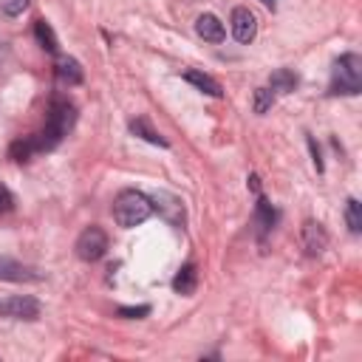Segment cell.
Returning a JSON list of instances; mask_svg holds the SVG:
<instances>
[{"label":"cell","mask_w":362,"mask_h":362,"mask_svg":"<svg viewBox=\"0 0 362 362\" xmlns=\"http://www.w3.org/2000/svg\"><path fill=\"white\" fill-rule=\"evenodd\" d=\"M76 122V107L68 102V99H54L51 107H48V119H45V127L25 136V139H17L11 147H8V158L14 161H28L31 156L37 153H48L54 150L65 136L68 130L74 127Z\"/></svg>","instance_id":"obj_1"},{"label":"cell","mask_w":362,"mask_h":362,"mask_svg":"<svg viewBox=\"0 0 362 362\" xmlns=\"http://www.w3.org/2000/svg\"><path fill=\"white\" fill-rule=\"evenodd\" d=\"M150 215H153V198H147L139 189H124L113 201V221L122 229H133V226L144 223Z\"/></svg>","instance_id":"obj_2"},{"label":"cell","mask_w":362,"mask_h":362,"mask_svg":"<svg viewBox=\"0 0 362 362\" xmlns=\"http://www.w3.org/2000/svg\"><path fill=\"white\" fill-rule=\"evenodd\" d=\"M334 96H356L362 90V57L342 54L331 68V88Z\"/></svg>","instance_id":"obj_3"},{"label":"cell","mask_w":362,"mask_h":362,"mask_svg":"<svg viewBox=\"0 0 362 362\" xmlns=\"http://www.w3.org/2000/svg\"><path fill=\"white\" fill-rule=\"evenodd\" d=\"M107 252V235L99 226H85L76 238V257L85 263H96Z\"/></svg>","instance_id":"obj_4"},{"label":"cell","mask_w":362,"mask_h":362,"mask_svg":"<svg viewBox=\"0 0 362 362\" xmlns=\"http://www.w3.org/2000/svg\"><path fill=\"white\" fill-rule=\"evenodd\" d=\"M0 317L3 320H37L40 317V303L28 294H14L0 300Z\"/></svg>","instance_id":"obj_5"},{"label":"cell","mask_w":362,"mask_h":362,"mask_svg":"<svg viewBox=\"0 0 362 362\" xmlns=\"http://www.w3.org/2000/svg\"><path fill=\"white\" fill-rule=\"evenodd\" d=\"M229 25H232V37H235L238 42H243V45L252 42L255 34H257V17H255L249 8H243V6H238V8L232 11Z\"/></svg>","instance_id":"obj_6"},{"label":"cell","mask_w":362,"mask_h":362,"mask_svg":"<svg viewBox=\"0 0 362 362\" xmlns=\"http://www.w3.org/2000/svg\"><path fill=\"white\" fill-rule=\"evenodd\" d=\"M0 280H11V283H34V280H42V272H37V269H31V266H23V263H17L14 257L0 255Z\"/></svg>","instance_id":"obj_7"},{"label":"cell","mask_w":362,"mask_h":362,"mask_svg":"<svg viewBox=\"0 0 362 362\" xmlns=\"http://www.w3.org/2000/svg\"><path fill=\"white\" fill-rule=\"evenodd\" d=\"M54 74H57V79L62 82V85H79L82 79H85V74H82V65L74 59V57H59L57 59V65H54Z\"/></svg>","instance_id":"obj_8"},{"label":"cell","mask_w":362,"mask_h":362,"mask_svg":"<svg viewBox=\"0 0 362 362\" xmlns=\"http://www.w3.org/2000/svg\"><path fill=\"white\" fill-rule=\"evenodd\" d=\"M195 288H198V266H195V263H187V266H181V269L175 272V277H173V291L189 297V294H195Z\"/></svg>","instance_id":"obj_9"},{"label":"cell","mask_w":362,"mask_h":362,"mask_svg":"<svg viewBox=\"0 0 362 362\" xmlns=\"http://www.w3.org/2000/svg\"><path fill=\"white\" fill-rule=\"evenodd\" d=\"M195 31H198V37H204L206 42H221V40L226 37V28H223V23H221L215 14H201V17L195 20Z\"/></svg>","instance_id":"obj_10"},{"label":"cell","mask_w":362,"mask_h":362,"mask_svg":"<svg viewBox=\"0 0 362 362\" xmlns=\"http://www.w3.org/2000/svg\"><path fill=\"white\" fill-rule=\"evenodd\" d=\"M303 240H305L308 255H320V252L328 246L325 229H322L320 223H314V221H305V223H303Z\"/></svg>","instance_id":"obj_11"},{"label":"cell","mask_w":362,"mask_h":362,"mask_svg":"<svg viewBox=\"0 0 362 362\" xmlns=\"http://www.w3.org/2000/svg\"><path fill=\"white\" fill-rule=\"evenodd\" d=\"M130 133L139 136V139H144V141H150V144H156V147H167V139H164V136H161L144 116L130 119Z\"/></svg>","instance_id":"obj_12"},{"label":"cell","mask_w":362,"mask_h":362,"mask_svg":"<svg viewBox=\"0 0 362 362\" xmlns=\"http://www.w3.org/2000/svg\"><path fill=\"white\" fill-rule=\"evenodd\" d=\"M255 223H257V232L260 235L272 232V226L277 223V209L263 195H257V204H255Z\"/></svg>","instance_id":"obj_13"},{"label":"cell","mask_w":362,"mask_h":362,"mask_svg":"<svg viewBox=\"0 0 362 362\" xmlns=\"http://www.w3.org/2000/svg\"><path fill=\"white\" fill-rule=\"evenodd\" d=\"M297 74L294 71H288V68H277V71H272V76H269V90L272 93H291L294 88H297Z\"/></svg>","instance_id":"obj_14"},{"label":"cell","mask_w":362,"mask_h":362,"mask_svg":"<svg viewBox=\"0 0 362 362\" xmlns=\"http://www.w3.org/2000/svg\"><path fill=\"white\" fill-rule=\"evenodd\" d=\"M184 79H187L189 85H195V88H198L201 93H206V96H215V99H218V96H223L221 85H218V82H215L209 74H201V71H187V74H184Z\"/></svg>","instance_id":"obj_15"},{"label":"cell","mask_w":362,"mask_h":362,"mask_svg":"<svg viewBox=\"0 0 362 362\" xmlns=\"http://www.w3.org/2000/svg\"><path fill=\"white\" fill-rule=\"evenodd\" d=\"M34 37H37V42L48 51V54H57V48H59V42H57V34H54V28L45 23V20H37L34 23Z\"/></svg>","instance_id":"obj_16"},{"label":"cell","mask_w":362,"mask_h":362,"mask_svg":"<svg viewBox=\"0 0 362 362\" xmlns=\"http://www.w3.org/2000/svg\"><path fill=\"white\" fill-rule=\"evenodd\" d=\"M345 223L354 235L362 232V204L356 198H348V204H345Z\"/></svg>","instance_id":"obj_17"},{"label":"cell","mask_w":362,"mask_h":362,"mask_svg":"<svg viewBox=\"0 0 362 362\" xmlns=\"http://www.w3.org/2000/svg\"><path fill=\"white\" fill-rule=\"evenodd\" d=\"M272 105H274V93H272L269 88H257V90H255V105H252L255 113H266Z\"/></svg>","instance_id":"obj_18"},{"label":"cell","mask_w":362,"mask_h":362,"mask_svg":"<svg viewBox=\"0 0 362 362\" xmlns=\"http://www.w3.org/2000/svg\"><path fill=\"white\" fill-rule=\"evenodd\" d=\"M150 314V305H122L116 308V317L122 320H139V317H147Z\"/></svg>","instance_id":"obj_19"},{"label":"cell","mask_w":362,"mask_h":362,"mask_svg":"<svg viewBox=\"0 0 362 362\" xmlns=\"http://www.w3.org/2000/svg\"><path fill=\"white\" fill-rule=\"evenodd\" d=\"M28 6H31V0H0V8H3V14H8V17H20Z\"/></svg>","instance_id":"obj_20"},{"label":"cell","mask_w":362,"mask_h":362,"mask_svg":"<svg viewBox=\"0 0 362 362\" xmlns=\"http://www.w3.org/2000/svg\"><path fill=\"white\" fill-rule=\"evenodd\" d=\"M14 209V195L6 184H0V212H11Z\"/></svg>","instance_id":"obj_21"},{"label":"cell","mask_w":362,"mask_h":362,"mask_svg":"<svg viewBox=\"0 0 362 362\" xmlns=\"http://www.w3.org/2000/svg\"><path fill=\"white\" fill-rule=\"evenodd\" d=\"M308 147H311V156H314V167H317V170H322V158H320V147L314 144V139H311V136H308Z\"/></svg>","instance_id":"obj_22"},{"label":"cell","mask_w":362,"mask_h":362,"mask_svg":"<svg viewBox=\"0 0 362 362\" xmlns=\"http://www.w3.org/2000/svg\"><path fill=\"white\" fill-rule=\"evenodd\" d=\"M249 187H252V192H255V195H260V184H257V175H249Z\"/></svg>","instance_id":"obj_23"},{"label":"cell","mask_w":362,"mask_h":362,"mask_svg":"<svg viewBox=\"0 0 362 362\" xmlns=\"http://www.w3.org/2000/svg\"><path fill=\"white\" fill-rule=\"evenodd\" d=\"M6 54H8V48H6V42H0V62L6 59Z\"/></svg>","instance_id":"obj_24"},{"label":"cell","mask_w":362,"mask_h":362,"mask_svg":"<svg viewBox=\"0 0 362 362\" xmlns=\"http://www.w3.org/2000/svg\"><path fill=\"white\" fill-rule=\"evenodd\" d=\"M260 3H263V6H269V8H274V6H277V0H260Z\"/></svg>","instance_id":"obj_25"}]
</instances>
